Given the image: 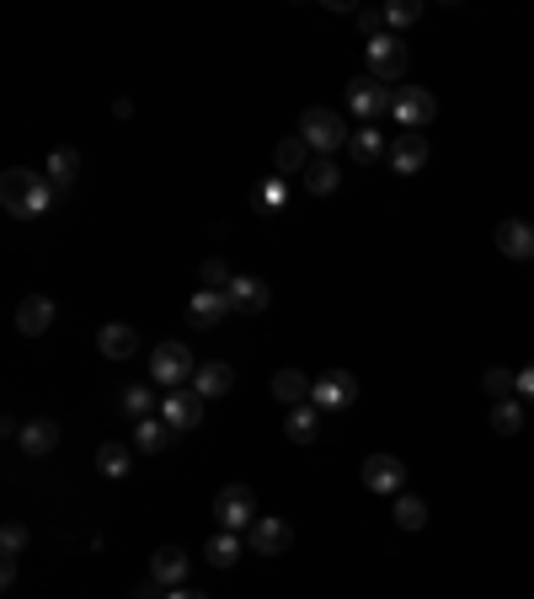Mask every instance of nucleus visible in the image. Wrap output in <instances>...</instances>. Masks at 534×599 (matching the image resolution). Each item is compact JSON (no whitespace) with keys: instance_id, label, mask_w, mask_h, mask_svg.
Returning a JSON list of instances; mask_svg holds the SVG:
<instances>
[{"instance_id":"nucleus-40","label":"nucleus","mask_w":534,"mask_h":599,"mask_svg":"<svg viewBox=\"0 0 534 599\" xmlns=\"http://www.w3.org/2000/svg\"><path fill=\"white\" fill-rule=\"evenodd\" d=\"M134 599H166V589H161V583H139Z\"/></svg>"},{"instance_id":"nucleus-6","label":"nucleus","mask_w":534,"mask_h":599,"mask_svg":"<svg viewBox=\"0 0 534 599\" xmlns=\"http://www.w3.org/2000/svg\"><path fill=\"white\" fill-rule=\"evenodd\" d=\"M358 402V375L353 370H326L316 386H310V407L316 412H342Z\"/></svg>"},{"instance_id":"nucleus-21","label":"nucleus","mask_w":534,"mask_h":599,"mask_svg":"<svg viewBox=\"0 0 534 599\" xmlns=\"http://www.w3.org/2000/svg\"><path fill=\"white\" fill-rule=\"evenodd\" d=\"M22 450L27 455H54L59 450V423L54 418H33V423H22Z\"/></svg>"},{"instance_id":"nucleus-18","label":"nucleus","mask_w":534,"mask_h":599,"mask_svg":"<svg viewBox=\"0 0 534 599\" xmlns=\"http://www.w3.org/2000/svg\"><path fill=\"white\" fill-rule=\"evenodd\" d=\"M97 353H102V359H134V353H139V332L123 327V321H107V327L97 332Z\"/></svg>"},{"instance_id":"nucleus-10","label":"nucleus","mask_w":534,"mask_h":599,"mask_svg":"<svg viewBox=\"0 0 534 599\" xmlns=\"http://www.w3.org/2000/svg\"><path fill=\"white\" fill-rule=\"evenodd\" d=\"M348 107L364 124H374L380 113H390V91L374 81V75H358V81H348Z\"/></svg>"},{"instance_id":"nucleus-2","label":"nucleus","mask_w":534,"mask_h":599,"mask_svg":"<svg viewBox=\"0 0 534 599\" xmlns=\"http://www.w3.org/2000/svg\"><path fill=\"white\" fill-rule=\"evenodd\" d=\"M300 140L316 150V156H332L337 161V150L353 140V129L342 124L337 107H305V113H300Z\"/></svg>"},{"instance_id":"nucleus-41","label":"nucleus","mask_w":534,"mask_h":599,"mask_svg":"<svg viewBox=\"0 0 534 599\" xmlns=\"http://www.w3.org/2000/svg\"><path fill=\"white\" fill-rule=\"evenodd\" d=\"M166 599H209V594H198V589H187V583H182V589H166Z\"/></svg>"},{"instance_id":"nucleus-28","label":"nucleus","mask_w":534,"mask_h":599,"mask_svg":"<svg viewBox=\"0 0 534 599\" xmlns=\"http://www.w3.org/2000/svg\"><path fill=\"white\" fill-rule=\"evenodd\" d=\"M166 439H171V428H166L161 418H139V423H134V450H139V455H161Z\"/></svg>"},{"instance_id":"nucleus-16","label":"nucleus","mask_w":534,"mask_h":599,"mask_svg":"<svg viewBox=\"0 0 534 599\" xmlns=\"http://www.w3.org/2000/svg\"><path fill=\"white\" fill-rule=\"evenodd\" d=\"M49 327H54V300L49 295H27L17 305V332L22 337H43Z\"/></svg>"},{"instance_id":"nucleus-14","label":"nucleus","mask_w":534,"mask_h":599,"mask_svg":"<svg viewBox=\"0 0 534 599\" xmlns=\"http://www.w3.org/2000/svg\"><path fill=\"white\" fill-rule=\"evenodd\" d=\"M497 252H502V257H518V263H529V257H534V225H529V220H502V225H497Z\"/></svg>"},{"instance_id":"nucleus-20","label":"nucleus","mask_w":534,"mask_h":599,"mask_svg":"<svg viewBox=\"0 0 534 599\" xmlns=\"http://www.w3.org/2000/svg\"><path fill=\"white\" fill-rule=\"evenodd\" d=\"M43 177H49V188H54V193H70V188H75V177H81V156H75L70 145H59L54 156H49V166H43Z\"/></svg>"},{"instance_id":"nucleus-22","label":"nucleus","mask_w":534,"mask_h":599,"mask_svg":"<svg viewBox=\"0 0 534 599\" xmlns=\"http://www.w3.org/2000/svg\"><path fill=\"white\" fill-rule=\"evenodd\" d=\"M310 386H316L310 375H300V370H278V375H273V402L305 407V402H310Z\"/></svg>"},{"instance_id":"nucleus-23","label":"nucleus","mask_w":534,"mask_h":599,"mask_svg":"<svg viewBox=\"0 0 534 599\" xmlns=\"http://www.w3.org/2000/svg\"><path fill=\"white\" fill-rule=\"evenodd\" d=\"M241 551H246V535H235V530H214V535H209V546H203V557H209L214 567H235V562H241Z\"/></svg>"},{"instance_id":"nucleus-33","label":"nucleus","mask_w":534,"mask_h":599,"mask_svg":"<svg viewBox=\"0 0 534 599\" xmlns=\"http://www.w3.org/2000/svg\"><path fill=\"white\" fill-rule=\"evenodd\" d=\"M492 428L497 434H518V428H524V407H518L513 396L508 402H492Z\"/></svg>"},{"instance_id":"nucleus-30","label":"nucleus","mask_w":534,"mask_h":599,"mask_svg":"<svg viewBox=\"0 0 534 599\" xmlns=\"http://www.w3.org/2000/svg\"><path fill=\"white\" fill-rule=\"evenodd\" d=\"M348 150H353V161H380L385 156V134L374 129V124H364V129H353V140H348Z\"/></svg>"},{"instance_id":"nucleus-24","label":"nucleus","mask_w":534,"mask_h":599,"mask_svg":"<svg viewBox=\"0 0 534 599\" xmlns=\"http://www.w3.org/2000/svg\"><path fill=\"white\" fill-rule=\"evenodd\" d=\"M273 166H278V177H289V172H310V145L300 140V134L278 140V150H273Z\"/></svg>"},{"instance_id":"nucleus-7","label":"nucleus","mask_w":534,"mask_h":599,"mask_svg":"<svg viewBox=\"0 0 534 599\" xmlns=\"http://www.w3.org/2000/svg\"><path fill=\"white\" fill-rule=\"evenodd\" d=\"M364 54H369V75H374V81H401V75H406V43L396 33L369 38Z\"/></svg>"},{"instance_id":"nucleus-12","label":"nucleus","mask_w":534,"mask_h":599,"mask_svg":"<svg viewBox=\"0 0 534 599\" xmlns=\"http://www.w3.org/2000/svg\"><path fill=\"white\" fill-rule=\"evenodd\" d=\"M364 487H369V493H401V487H406L401 455H369L364 460Z\"/></svg>"},{"instance_id":"nucleus-31","label":"nucleus","mask_w":534,"mask_h":599,"mask_svg":"<svg viewBox=\"0 0 534 599\" xmlns=\"http://www.w3.org/2000/svg\"><path fill=\"white\" fill-rule=\"evenodd\" d=\"M481 386H486V396H492V402H508V396L518 391V370H502V364H492V370L481 375Z\"/></svg>"},{"instance_id":"nucleus-8","label":"nucleus","mask_w":534,"mask_h":599,"mask_svg":"<svg viewBox=\"0 0 534 599\" xmlns=\"http://www.w3.org/2000/svg\"><path fill=\"white\" fill-rule=\"evenodd\" d=\"M246 546L257 551V557H284V551L294 546V530H289V519L257 514V525L246 530Z\"/></svg>"},{"instance_id":"nucleus-15","label":"nucleus","mask_w":534,"mask_h":599,"mask_svg":"<svg viewBox=\"0 0 534 599\" xmlns=\"http://www.w3.org/2000/svg\"><path fill=\"white\" fill-rule=\"evenodd\" d=\"M225 316H230L225 289H198V295L187 300V321H193V327H219Z\"/></svg>"},{"instance_id":"nucleus-36","label":"nucleus","mask_w":534,"mask_h":599,"mask_svg":"<svg viewBox=\"0 0 534 599\" xmlns=\"http://www.w3.org/2000/svg\"><path fill=\"white\" fill-rule=\"evenodd\" d=\"M278 204H284V182L273 177V182H262V188H257V209H262V214H273Z\"/></svg>"},{"instance_id":"nucleus-34","label":"nucleus","mask_w":534,"mask_h":599,"mask_svg":"<svg viewBox=\"0 0 534 599\" xmlns=\"http://www.w3.org/2000/svg\"><path fill=\"white\" fill-rule=\"evenodd\" d=\"M396 525L401 530H422L428 525V503L422 498H396Z\"/></svg>"},{"instance_id":"nucleus-38","label":"nucleus","mask_w":534,"mask_h":599,"mask_svg":"<svg viewBox=\"0 0 534 599\" xmlns=\"http://www.w3.org/2000/svg\"><path fill=\"white\" fill-rule=\"evenodd\" d=\"M358 27H364L369 38H380V33H385V6H374V11H358Z\"/></svg>"},{"instance_id":"nucleus-32","label":"nucleus","mask_w":534,"mask_h":599,"mask_svg":"<svg viewBox=\"0 0 534 599\" xmlns=\"http://www.w3.org/2000/svg\"><path fill=\"white\" fill-rule=\"evenodd\" d=\"M235 273L225 268V257H203L198 263V289H230Z\"/></svg>"},{"instance_id":"nucleus-13","label":"nucleus","mask_w":534,"mask_h":599,"mask_svg":"<svg viewBox=\"0 0 534 599\" xmlns=\"http://www.w3.org/2000/svg\"><path fill=\"white\" fill-rule=\"evenodd\" d=\"M225 300H230V311H246V316H257L267 311V300H273V289H267L262 279H251V273H235L230 289H225Z\"/></svg>"},{"instance_id":"nucleus-25","label":"nucleus","mask_w":534,"mask_h":599,"mask_svg":"<svg viewBox=\"0 0 534 599\" xmlns=\"http://www.w3.org/2000/svg\"><path fill=\"white\" fill-rule=\"evenodd\" d=\"M321 418L326 412H316V407H289V423H284V434L294 439V444H316V434H321Z\"/></svg>"},{"instance_id":"nucleus-26","label":"nucleus","mask_w":534,"mask_h":599,"mask_svg":"<svg viewBox=\"0 0 534 599\" xmlns=\"http://www.w3.org/2000/svg\"><path fill=\"white\" fill-rule=\"evenodd\" d=\"M129 466H134L129 444H118V439L97 444V471H102V476H113V482H123V476H129Z\"/></svg>"},{"instance_id":"nucleus-3","label":"nucleus","mask_w":534,"mask_h":599,"mask_svg":"<svg viewBox=\"0 0 534 599\" xmlns=\"http://www.w3.org/2000/svg\"><path fill=\"white\" fill-rule=\"evenodd\" d=\"M433 113H438V102H433L428 86H396L390 91V118L401 124V134H422L433 124Z\"/></svg>"},{"instance_id":"nucleus-39","label":"nucleus","mask_w":534,"mask_h":599,"mask_svg":"<svg viewBox=\"0 0 534 599\" xmlns=\"http://www.w3.org/2000/svg\"><path fill=\"white\" fill-rule=\"evenodd\" d=\"M518 396H524V402H534V364H529V370H518Z\"/></svg>"},{"instance_id":"nucleus-17","label":"nucleus","mask_w":534,"mask_h":599,"mask_svg":"<svg viewBox=\"0 0 534 599\" xmlns=\"http://www.w3.org/2000/svg\"><path fill=\"white\" fill-rule=\"evenodd\" d=\"M235 386V370L225 359H209V364H198V375H193V391L203 396V402H219V396H225Z\"/></svg>"},{"instance_id":"nucleus-35","label":"nucleus","mask_w":534,"mask_h":599,"mask_svg":"<svg viewBox=\"0 0 534 599\" xmlns=\"http://www.w3.org/2000/svg\"><path fill=\"white\" fill-rule=\"evenodd\" d=\"M0 551H6V562H17L22 551H27V525H17V519H11V525L0 530Z\"/></svg>"},{"instance_id":"nucleus-19","label":"nucleus","mask_w":534,"mask_h":599,"mask_svg":"<svg viewBox=\"0 0 534 599\" xmlns=\"http://www.w3.org/2000/svg\"><path fill=\"white\" fill-rule=\"evenodd\" d=\"M390 166H396L401 177H412L428 166V140L422 134H396V145H390Z\"/></svg>"},{"instance_id":"nucleus-1","label":"nucleus","mask_w":534,"mask_h":599,"mask_svg":"<svg viewBox=\"0 0 534 599\" xmlns=\"http://www.w3.org/2000/svg\"><path fill=\"white\" fill-rule=\"evenodd\" d=\"M54 188L43 172H27V166H11L6 177H0V204H6V214H17V220H38L43 209L54 204Z\"/></svg>"},{"instance_id":"nucleus-9","label":"nucleus","mask_w":534,"mask_h":599,"mask_svg":"<svg viewBox=\"0 0 534 599\" xmlns=\"http://www.w3.org/2000/svg\"><path fill=\"white\" fill-rule=\"evenodd\" d=\"M198 418H203V396H198L193 386L161 396V423L171 428V434H187V428H198Z\"/></svg>"},{"instance_id":"nucleus-37","label":"nucleus","mask_w":534,"mask_h":599,"mask_svg":"<svg viewBox=\"0 0 534 599\" xmlns=\"http://www.w3.org/2000/svg\"><path fill=\"white\" fill-rule=\"evenodd\" d=\"M422 17V6H412V0H401V6H385V22L390 27H412Z\"/></svg>"},{"instance_id":"nucleus-5","label":"nucleus","mask_w":534,"mask_h":599,"mask_svg":"<svg viewBox=\"0 0 534 599\" xmlns=\"http://www.w3.org/2000/svg\"><path fill=\"white\" fill-rule=\"evenodd\" d=\"M214 519H219V530H235V535H246L251 525H257V498H251V487H219V498H214Z\"/></svg>"},{"instance_id":"nucleus-11","label":"nucleus","mask_w":534,"mask_h":599,"mask_svg":"<svg viewBox=\"0 0 534 599\" xmlns=\"http://www.w3.org/2000/svg\"><path fill=\"white\" fill-rule=\"evenodd\" d=\"M187 573H193V557L182 546H161L150 557V583H161V589H182Z\"/></svg>"},{"instance_id":"nucleus-29","label":"nucleus","mask_w":534,"mask_h":599,"mask_svg":"<svg viewBox=\"0 0 534 599\" xmlns=\"http://www.w3.org/2000/svg\"><path fill=\"white\" fill-rule=\"evenodd\" d=\"M337 182H342V172H337V161H332V156H316V161H310V172H305V188L316 193V198L337 193Z\"/></svg>"},{"instance_id":"nucleus-4","label":"nucleus","mask_w":534,"mask_h":599,"mask_svg":"<svg viewBox=\"0 0 534 599\" xmlns=\"http://www.w3.org/2000/svg\"><path fill=\"white\" fill-rule=\"evenodd\" d=\"M150 375H155V386H171V391L193 386V375H198L193 348H187V343H161L150 353Z\"/></svg>"},{"instance_id":"nucleus-27","label":"nucleus","mask_w":534,"mask_h":599,"mask_svg":"<svg viewBox=\"0 0 534 599\" xmlns=\"http://www.w3.org/2000/svg\"><path fill=\"white\" fill-rule=\"evenodd\" d=\"M118 412L123 418H155V386H123L118 391Z\"/></svg>"}]
</instances>
